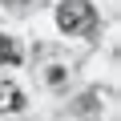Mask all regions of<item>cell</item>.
<instances>
[{
  "label": "cell",
  "instance_id": "obj_3",
  "mask_svg": "<svg viewBox=\"0 0 121 121\" xmlns=\"http://www.w3.org/2000/svg\"><path fill=\"white\" fill-rule=\"evenodd\" d=\"M16 60H20V48H16V40L0 32V65H16Z\"/></svg>",
  "mask_w": 121,
  "mask_h": 121
},
{
  "label": "cell",
  "instance_id": "obj_2",
  "mask_svg": "<svg viewBox=\"0 0 121 121\" xmlns=\"http://www.w3.org/2000/svg\"><path fill=\"white\" fill-rule=\"evenodd\" d=\"M24 109V93L12 81H0V113H20Z\"/></svg>",
  "mask_w": 121,
  "mask_h": 121
},
{
  "label": "cell",
  "instance_id": "obj_1",
  "mask_svg": "<svg viewBox=\"0 0 121 121\" xmlns=\"http://www.w3.org/2000/svg\"><path fill=\"white\" fill-rule=\"evenodd\" d=\"M56 24L69 36H89L97 28V8L89 4V0H65V4L56 8Z\"/></svg>",
  "mask_w": 121,
  "mask_h": 121
}]
</instances>
